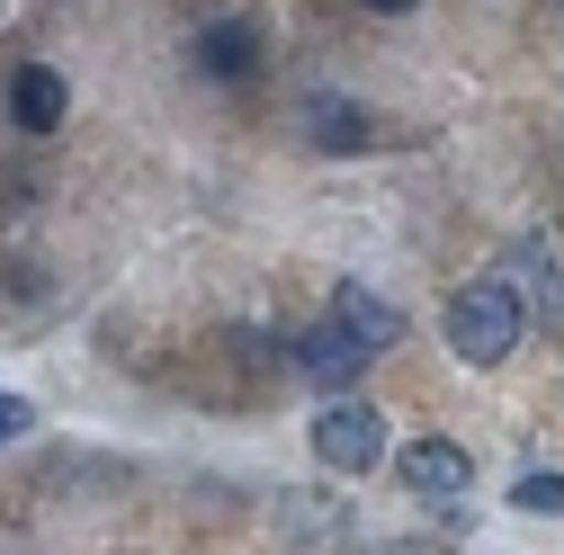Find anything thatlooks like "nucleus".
Instances as JSON below:
<instances>
[{"mask_svg":"<svg viewBox=\"0 0 564 555\" xmlns=\"http://www.w3.org/2000/svg\"><path fill=\"white\" fill-rule=\"evenodd\" d=\"M520 331H529V314H520V296L511 287H457L448 296V350L466 359V368H502L511 350H520Z\"/></svg>","mask_w":564,"mask_h":555,"instance_id":"f257e3e1","label":"nucleus"},{"mask_svg":"<svg viewBox=\"0 0 564 555\" xmlns=\"http://www.w3.org/2000/svg\"><path fill=\"white\" fill-rule=\"evenodd\" d=\"M314 457L323 466H340V475H368L377 457H386V412H368V403H332L323 422H314Z\"/></svg>","mask_w":564,"mask_h":555,"instance_id":"f03ea898","label":"nucleus"},{"mask_svg":"<svg viewBox=\"0 0 564 555\" xmlns=\"http://www.w3.org/2000/svg\"><path fill=\"white\" fill-rule=\"evenodd\" d=\"M288 359H296V377L323 385V394H349V385H359V368H368V350H359L340 323H305V331L288 340Z\"/></svg>","mask_w":564,"mask_h":555,"instance_id":"7ed1b4c3","label":"nucleus"},{"mask_svg":"<svg viewBox=\"0 0 564 555\" xmlns=\"http://www.w3.org/2000/svg\"><path fill=\"white\" fill-rule=\"evenodd\" d=\"M296 126H305V144H323V153H368L377 144V117L359 99H332V90H305Z\"/></svg>","mask_w":564,"mask_h":555,"instance_id":"20e7f679","label":"nucleus"},{"mask_svg":"<svg viewBox=\"0 0 564 555\" xmlns=\"http://www.w3.org/2000/svg\"><path fill=\"white\" fill-rule=\"evenodd\" d=\"M63 108H73V90H63L54 63H19V73H10V126L19 134H54Z\"/></svg>","mask_w":564,"mask_h":555,"instance_id":"39448f33","label":"nucleus"},{"mask_svg":"<svg viewBox=\"0 0 564 555\" xmlns=\"http://www.w3.org/2000/svg\"><path fill=\"white\" fill-rule=\"evenodd\" d=\"M332 323H340L349 340H359V350H368V359H377V350H386V340L403 331V314H394L386 296H368V287H359V278H340V287H332Z\"/></svg>","mask_w":564,"mask_h":555,"instance_id":"423d86ee","label":"nucleus"},{"mask_svg":"<svg viewBox=\"0 0 564 555\" xmlns=\"http://www.w3.org/2000/svg\"><path fill=\"white\" fill-rule=\"evenodd\" d=\"M403 483H412V493H466V483H475V457H466L457 439H412V448H403Z\"/></svg>","mask_w":564,"mask_h":555,"instance_id":"0eeeda50","label":"nucleus"},{"mask_svg":"<svg viewBox=\"0 0 564 555\" xmlns=\"http://www.w3.org/2000/svg\"><path fill=\"white\" fill-rule=\"evenodd\" d=\"M197 63L216 81H242V73H260V36H251V19H216L197 36Z\"/></svg>","mask_w":564,"mask_h":555,"instance_id":"6e6552de","label":"nucleus"},{"mask_svg":"<svg viewBox=\"0 0 564 555\" xmlns=\"http://www.w3.org/2000/svg\"><path fill=\"white\" fill-rule=\"evenodd\" d=\"M511 269H520V287H529V305H538V331H564V287H555V251L529 233L520 251H511Z\"/></svg>","mask_w":564,"mask_h":555,"instance_id":"1a4fd4ad","label":"nucleus"},{"mask_svg":"<svg viewBox=\"0 0 564 555\" xmlns=\"http://www.w3.org/2000/svg\"><path fill=\"white\" fill-rule=\"evenodd\" d=\"M511 502H520V511L564 520V475H555V466H546V475H520V483H511Z\"/></svg>","mask_w":564,"mask_h":555,"instance_id":"9d476101","label":"nucleus"},{"mask_svg":"<svg viewBox=\"0 0 564 555\" xmlns=\"http://www.w3.org/2000/svg\"><path fill=\"white\" fill-rule=\"evenodd\" d=\"M19 431H28V403H19V394H0V448H10Z\"/></svg>","mask_w":564,"mask_h":555,"instance_id":"9b49d317","label":"nucleus"},{"mask_svg":"<svg viewBox=\"0 0 564 555\" xmlns=\"http://www.w3.org/2000/svg\"><path fill=\"white\" fill-rule=\"evenodd\" d=\"M368 10H412V0H368Z\"/></svg>","mask_w":564,"mask_h":555,"instance_id":"f8f14e48","label":"nucleus"}]
</instances>
